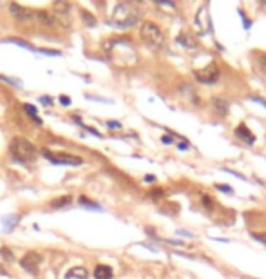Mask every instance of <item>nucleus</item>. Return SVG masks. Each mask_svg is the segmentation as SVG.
<instances>
[{"label":"nucleus","instance_id":"f03ea898","mask_svg":"<svg viewBox=\"0 0 266 279\" xmlns=\"http://www.w3.org/2000/svg\"><path fill=\"white\" fill-rule=\"evenodd\" d=\"M9 149H11L13 160L20 161V163H33L36 160V147L25 138H15Z\"/></svg>","mask_w":266,"mask_h":279},{"label":"nucleus","instance_id":"1a4fd4ad","mask_svg":"<svg viewBox=\"0 0 266 279\" xmlns=\"http://www.w3.org/2000/svg\"><path fill=\"white\" fill-rule=\"evenodd\" d=\"M11 11L13 15H15V18H18V20H31V18L35 17V13L31 11V9L17 6V4H11Z\"/></svg>","mask_w":266,"mask_h":279},{"label":"nucleus","instance_id":"5701e85b","mask_svg":"<svg viewBox=\"0 0 266 279\" xmlns=\"http://www.w3.org/2000/svg\"><path fill=\"white\" fill-rule=\"evenodd\" d=\"M107 125H109V127H120L118 122H109V124H107Z\"/></svg>","mask_w":266,"mask_h":279},{"label":"nucleus","instance_id":"9b49d317","mask_svg":"<svg viewBox=\"0 0 266 279\" xmlns=\"http://www.w3.org/2000/svg\"><path fill=\"white\" fill-rule=\"evenodd\" d=\"M177 44H181V46H183V48H187V49H195V48H197L195 40L189 35V33H181V35L177 36Z\"/></svg>","mask_w":266,"mask_h":279},{"label":"nucleus","instance_id":"20e7f679","mask_svg":"<svg viewBox=\"0 0 266 279\" xmlns=\"http://www.w3.org/2000/svg\"><path fill=\"white\" fill-rule=\"evenodd\" d=\"M42 154L46 156L49 161H53L54 165H71V167H78L82 165L83 160L80 156H73L67 154V152H51V151H42Z\"/></svg>","mask_w":266,"mask_h":279},{"label":"nucleus","instance_id":"0eeeda50","mask_svg":"<svg viewBox=\"0 0 266 279\" xmlns=\"http://www.w3.org/2000/svg\"><path fill=\"white\" fill-rule=\"evenodd\" d=\"M40 263H42V255L38 252H27V254L20 259V265L24 270L31 274H36L38 272V268H40Z\"/></svg>","mask_w":266,"mask_h":279},{"label":"nucleus","instance_id":"b1692460","mask_svg":"<svg viewBox=\"0 0 266 279\" xmlns=\"http://www.w3.org/2000/svg\"><path fill=\"white\" fill-rule=\"evenodd\" d=\"M145 181H154V176H150V174H148V176H145Z\"/></svg>","mask_w":266,"mask_h":279},{"label":"nucleus","instance_id":"ddd939ff","mask_svg":"<svg viewBox=\"0 0 266 279\" xmlns=\"http://www.w3.org/2000/svg\"><path fill=\"white\" fill-rule=\"evenodd\" d=\"M214 107L218 109V113L221 114H226V111H228V103H226L225 100H221V98H214Z\"/></svg>","mask_w":266,"mask_h":279},{"label":"nucleus","instance_id":"7ed1b4c3","mask_svg":"<svg viewBox=\"0 0 266 279\" xmlns=\"http://www.w3.org/2000/svg\"><path fill=\"white\" fill-rule=\"evenodd\" d=\"M142 40L147 44V46H152V48H161L165 44V35L158 24L154 22H145L142 25Z\"/></svg>","mask_w":266,"mask_h":279},{"label":"nucleus","instance_id":"a211bd4d","mask_svg":"<svg viewBox=\"0 0 266 279\" xmlns=\"http://www.w3.org/2000/svg\"><path fill=\"white\" fill-rule=\"evenodd\" d=\"M219 190H223V192H226V194H232V189L228 187V185H216Z\"/></svg>","mask_w":266,"mask_h":279},{"label":"nucleus","instance_id":"4be33fe9","mask_svg":"<svg viewBox=\"0 0 266 279\" xmlns=\"http://www.w3.org/2000/svg\"><path fill=\"white\" fill-rule=\"evenodd\" d=\"M163 143H172V138L170 136H163Z\"/></svg>","mask_w":266,"mask_h":279},{"label":"nucleus","instance_id":"423d86ee","mask_svg":"<svg viewBox=\"0 0 266 279\" xmlns=\"http://www.w3.org/2000/svg\"><path fill=\"white\" fill-rule=\"evenodd\" d=\"M219 67L216 64H208L207 67H203V69H197L194 71V76L197 82L201 83H216L219 80Z\"/></svg>","mask_w":266,"mask_h":279},{"label":"nucleus","instance_id":"aec40b11","mask_svg":"<svg viewBox=\"0 0 266 279\" xmlns=\"http://www.w3.org/2000/svg\"><path fill=\"white\" fill-rule=\"evenodd\" d=\"M259 66H261V69L266 73V54L265 56H261V60H259Z\"/></svg>","mask_w":266,"mask_h":279},{"label":"nucleus","instance_id":"412c9836","mask_svg":"<svg viewBox=\"0 0 266 279\" xmlns=\"http://www.w3.org/2000/svg\"><path fill=\"white\" fill-rule=\"evenodd\" d=\"M40 101H42V103H44V105H51V101H53V100H51L49 96H42Z\"/></svg>","mask_w":266,"mask_h":279},{"label":"nucleus","instance_id":"6e6552de","mask_svg":"<svg viewBox=\"0 0 266 279\" xmlns=\"http://www.w3.org/2000/svg\"><path fill=\"white\" fill-rule=\"evenodd\" d=\"M236 136L237 138H241L242 142L244 143H248V145H252V143H255V136H254V132L250 131L248 127L244 124L241 125H237L236 127Z\"/></svg>","mask_w":266,"mask_h":279},{"label":"nucleus","instance_id":"f3484780","mask_svg":"<svg viewBox=\"0 0 266 279\" xmlns=\"http://www.w3.org/2000/svg\"><path fill=\"white\" fill-rule=\"evenodd\" d=\"M252 236H254V239H257L259 243L266 245V234H263V232H254Z\"/></svg>","mask_w":266,"mask_h":279},{"label":"nucleus","instance_id":"4468645a","mask_svg":"<svg viewBox=\"0 0 266 279\" xmlns=\"http://www.w3.org/2000/svg\"><path fill=\"white\" fill-rule=\"evenodd\" d=\"M71 202H73L71 196H64V198H58V200L51 202V207H53V208H60V207H65V205H69Z\"/></svg>","mask_w":266,"mask_h":279},{"label":"nucleus","instance_id":"f8f14e48","mask_svg":"<svg viewBox=\"0 0 266 279\" xmlns=\"http://www.w3.org/2000/svg\"><path fill=\"white\" fill-rule=\"evenodd\" d=\"M95 278L96 279H113V270H111V267L98 265V267L95 268Z\"/></svg>","mask_w":266,"mask_h":279},{"label":"nucleus","instance_id":"9d476101","mask_svg":"<svg viewBox=\"0 0 266 279\" xmlns=\"http://www.w3.org/2000/svg\"><path fill=\"white\" fill-rule=\"evenodd\" d=\"M65 278H67V279H87L89 272L83 267H74V268H71L69 272L65 274Z\"/></svg>","mask_w":266,"mask_h":279},{"label":"nucleus","instance_id":"6ab92c4d","mask_svg":"<svg viewBox=\"0 0 266 279\" xmlns=\"http://www.w3.org/2000/svg\"><path fill=\"white\" fill-rule=\"evenodd\" d=\"M60 101H62V105H71V98L69 96H60Z\"/></svg>","mask_w":266,"mask_h":279},{"label":"nucleus","instance_id":"f257e3e1","mask_svg":"<svg viewBox=\"0 0 266 279\" xmlns=\"http://www.w3.org/2000/svg\"><path fill=\"white\" fill-rule=\"evenodd\" d=\"M140 20V9L136 4L132 2H120L118 6L114 7L113 18H111V24H114L116 27H130Z\"/></svg>","mask_w":266,"mask_h":279},{"label":"nucleus","instance_id":"dca6fc26","mask_svg":"<svg viewBox=\"0 0 266 279\" xmlns=\"http://www.w3.org/2000/svg\"><path fill=\"white\" fill-rule=\"evenodd\" d=\"M80 203H83V207H89V208H96V210H101V207H98L96 203H93V202H87L85 198H80Z\"/></svg>","mask_w":266,"mask_h":279},{"label":"nucleus","instance_id":"2eb2a0df","mask_svg":"<svg viewBox=\"0 0 266 279\" xmlns=\"http://www.w3.org/2000/svg\"><path fill=\"white\" fill-rule=\"evenodd\" d=\"M24 111L29 114L31 118H36V107L35 105H29V103H24Z\"/></svg>","mask_w":266,"mask_h":279},{"label":"nucleus","instance_id":"39448f33","mask_svg":"<svg viewBox=\"0 0 266 279\" xmlns=\"http://www.w3.org/2000/svg\"><path fill=\"white\" fill-rule=\"evenodd\" d=\"M194 29L197 33H210L212 31V22H210V13H208V6H201L199 11L194 18Z\"/></svg>","mask_w":266,"mask_h":279}]
</instances>
